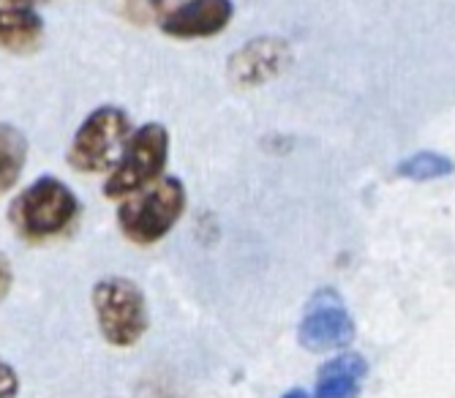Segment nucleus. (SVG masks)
<instances>
[{"instance_id": "nucleus-8", "label": "nucleus", "mask_w": 455, "mask_h": 398, "mask_svg": "<svg viewBox=\"0 0 455 398\" xmlns=\"http://www.w3.org/2000/svg\"><path fill=\"white\" fill-rule=\"evenodd\" d=\"M232 20V0H186L164 17L161 28L175 38H208Z\"/></svg>"}, {"instance_id": "nucleus-10", "label": "nucleus", "mask_w": 455, "mask_h": 398, "mask_svg": "<svg viewBox=\"0 0 455 398\" xmlns=\"http://www.w3.org/2000/svg\"><path fill=\"white\" fill-rule=\"evenodd\" d=\"M365 374L368 363L360 354H339L319 369L314 398H360V379Z\"/></svg>"}, {"instance_id": "nucleus-17", "label": "nucleus", "mask_w": 455, "mask_h": 398, "mask_svg": "<svg viewBox=\"0 0 455 398\" xmlns=\"http://www.w3.org/2000/svg\"><path fill=\"white\" fill-rule=\"evenodd\" d=\"M20 4H28V6H36V4H41V0H20Z\"/></svg>"}, {"instance_id": "nucleus-6", "label": "nucleus", "mask_w": 455, "mask_h": 398, "mask_svg": "<svg viewBox=\"0 0 455 398\" xmlns=\"http://www.w3.org/2000/svg\"><path fill=\"white\" fill-rule=\"evenodd\" d=\"M352 338H355V322L347 314L344 303L339 300V295L333 290L319 292L311 300L298 328L300 346H306L308 352H330V349H344L347 344H352Z\"/></svg>"}, {"instance_id": "nucleus-5", "label": "nucleus", "mask_w": 455, "mask_h": 398, "mask_svg": "<svg viewBox=\"0 0 455 398\" xmlns=\"http://www.w3.org/2000/svg\"><path fill=\"white\" fill-rule=\"evenodd\" d=\"M132 131L129 115L120 107H99L93 109L82 126L76 129L71 147H68V164L76 172H104L115 164L117 150L126 145Z\"/></svg>"}, {"instance_id": "nucleus-4", "label": "nucleus", "mask_w": 455, "mask_h": 398, "mask_svg": "<svg viewBox=\"0 0 455 398\" xmlns=\"http://www.w3.org/2000/svg\"><path fill=\"white\" fill-rule=\"evenodd\" d=\"M93 308L99 330L112 346H134L150 325L142 290L120 275L101 278L93 287Z\"/></svg>"}, {"instance_id": "nucleus-13", "label": "nucleus", "mask_w": 455, "mask_h": 398, "mask_svg": "<svg viewBox=\"0 0 455 398\" xmlns=\"http://www.w3.org/2000/svg\"><path fill=\"white\" fill-rule=\"evenodd\" d=\"M17 393H20L17 371L9 363L0 361V398H17Z\"/></svg>"}, {"instance_id": "nucleus-3", "label": "nucleus", "mask_w": 455, "mask_h": 398, "mask_svg": "<svg viewBox=\"0 0 455 398\" xmlns=\"http://www.w3.org/2000/svg\"><path fill=\"white\" fill-rule=\"evenodd\" d=\"M170 158V134L161 123H145L140 126L120 150V158L115 162L107 183L104 196L107 199H126L134 191L156 183L164 175Z\"/></svg>"}, {"instance_id": "nucleus-7", "label": "nucleus", "mask_w": 455, "mask_h": 398, "mask_svg": "<svg viewBox=\"0 0 455 398\" xmlns=\"http://www.w3.org/2000/svg\"><path fill=\"white\" fill-rule=\"evenodd\" d=\"M289 58H292V52H289V44L283 38L262 36V38H254V42H248L232 55L229 74L237 85H248V88L262 85L289 66Z\"/></svg>"}, {"instance_id": "nucleus-11", "label": "nucleus", "mask_w": 455, "mask_h": 398, "mask_svg": "<svg viewBox=\"0 0 455 398\" xmlns=\"http://www.w3.org/2000/svg\"><path fill=\"white\" fill-rule=\"evenodd\" d=\"M28 162V139L20 129L0 123V194L9 191Z\"/></svg>"}, {"instance_id": "nucleus-1", "label": "nucleus", "mask_w": 455, "mask_h": 398, "mask_svg": "<svg viewBox=\"0 0 455 398\" xmlns=\"http://www.w3.org/2000/svg\"><path fill=\"white\" fill-rule=\"evenodd\" d=\"M186 211V188L180 178H158L134 191L117 208L123 235L137 246H153L167 237Z\"/></svg>"}, {"instance_id": "nucleus-9", "label": "nucleus", "mask_w": 455, "mask_h": 398, "mask_svg": "<svg viewBox=\"0 0 455 398\" xmlns=\"http://www.w3.org/2000/svg\"><path fill=\"white\" fill-rule=\"evenodd\" d=\"M44 38V22L33 6L20 0H0V47L12 52H33Z\"/></svg>"}, {"instance_id": "nucleus-12", "label": "nucleus", "mask_w": 455, "mask_h": 398, "mask_svg": "<svg viewBox=\"0 0 455 398\" xmlns=\"http://www.w3.org/2000/svg\"><path fill=\"white\" fill-rule=\"evenodd\" d=\"M455 172V164L452 158L444 155V153H434V150H420L415 155L403 158V162L395 167V175L398 178H406V180H418V183H426V180H436V178H447Z\"/></svg>"}, {"instance_id": "nucleus-16", "label": "nucleus", "mask_w": 455, "mask_h": 398, "mask_svg": "<svg viewBox=\"0 0 455 398\" xmlns=\"http://www.w3.org/2000/svg\"><path fill=\"white\" fill-rule=\"evenodd\" d=\"M281 398H311L306 390H300V387H295V390H289V393H283Z\"/></svg>"}, {"instance_id": "nucleus-2", "label": "nucleus", "mask_w": 455, "mask_h": 398, "mask_svg": "<svg viewBox=\"0 0 455 398\" xmlns=\"http://www.w3.org/2000/svg\"><path fill=\"white\" fill-rule=\"evenodd\" d=\"M79 213V199L74 191L47 175L30 183L9 208V221L20 237L30 243L50 241V237L63 235Z\"/></svg>"}, {"instance_id": "nucleus-15", "label": "nucleus", "mask_w": 455, "mask_h": 398, "mask_svg": "<svg viewBox=\"0 0 455 398\" xmlns=\"http://www.w3.org/2000/svg\"><path fill=\"white\" fill-rule=\"evenodd\" d=\"M172 4H178V0H145V6L153 9V12H164V9H170Z\"/></svg>"}, {"instance_id": "nucleus-14", "label": "nucleus", "mask_w": 455, "mask_h": 398, "mask_svg": "<svg viewBox=\"0 0 455 398\" xmlns=\"http://www.w3.org/2000/svg\"><path fill=\"white\" fill-rule=\"evenodd\" d=\"M12 262L0 254V300H4L6 295H9V290H12Z\"/></svg>"}]
</instances>
